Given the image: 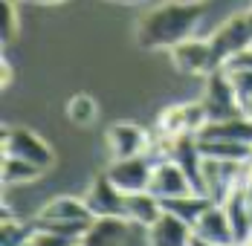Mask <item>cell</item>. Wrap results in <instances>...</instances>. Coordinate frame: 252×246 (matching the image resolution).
I'll list each match as a JSON object with an SVG mask.
<instances>
[{"label": "cell", "instance_id": "25", "mask_svg": "<svg viewBox=\"0 0 252 246\" xmlns=\"http://www.w3.org/2000/svg\"><path fill=\"white\" fill-rule=\"evenodd\" d=\"M0 84H3V87L12 84V64H9V61H3V67H0Z\"/></svg>", "mask_w": 252, "mask_h": 246}, {"label": "cell", "instance_id": "3", "mask_svg": "<svg viewBox=\"0 0 252 246\" xmlns=\"http://www.w3.org/2000/svg\"><path fill=\"white\" fill-rule=\"evenodd\" d=\"M171 61L180 73L189 75H212L215 70H223V61L218 58V52L212 47L209 38H189L183 44L171 49Z\"/></svg>", "mask_w": 252, "mask_h": 246}, {"label": "cell", "instance_id": "31", "mask_svg": "<svg viewBox=\"0 0 252 246\" xmlns=\"http://www.w3.org/2000/svg\"><path fill=\"white\" fill-rule=\"evenodd\" d=\"M116 3H127V6H133V3H142V0H116Z\"/></svg>", "mask_w": 252, "mask_h": 246}, {"label": "cell", "instance_id": "12", "mask_svg": "<svg viewBox=\"0 0 252 246\" xmlns=\"http://www.w3.org/2000/svg\"><path fill=\"white\" fill-rule=\"evenodd\" d=\"M191 235H194V229L171 212H162V217L145 229L148 246H189Z\"/></svg>", "mask_w": 252, "mask_h": 246}, {"label": "cell", "instance_id": "16", "mask_svg": "<svg viewBox=\"0 0 252 246\" xmlns=\"http://www.w3.org/2000/svg\"><path fill=\"white\" fill-rule=\"evenodd\" d=\"M197 139H229V142H250L252 145V116L241 113L223 122H209L197 133Z\"/></svg>", "mask_w": 252, "mask_h": 246}, {"label": "cell", "instance_id": "28", "mask_svg": "<svg viewBox=\"0 0 252 246\" xmlns=\"http://www.w3.org/2000/svg\"><path fill=\"white\" fill-rule=\"evenodd\" d=\"M244 183H247V185H252V159H247V162H244Z\"/></svg>", "mask_w": 252, "mask_h": 246}, {"label": "cell", "instance_id": "36", "mask_svg": "<svg viewBox=\"0 0 252 246\" xmlns=\"http://www.w3.org/2000/svg\"><path fill=\"white\" fill-rule=\"evenodd\" d=\"M73 246H84V244H81V241H78V244H73Z\"/></svg>", "mask_w": 252, "mask_h": 246}, {"label": "cell", "instance_id": "1", "mask_svg": "<svg viewBox=\"0 0 252 246\" xmlns=\"http://www.w3.org/2000/svg\"><path fill=\"white\" fill-rule=\"evenodd\" d=\"M200 3H174L165 0L162 6L142 15L136 26V41L142 49H174L177 44L194 38L200 26Z\"/></svg>", "mask_w": 252, "mask_h": 246}, {"label": "cell", "instance_id": "21", "mask_svg": "<svg viewBox=\"0 0 252 246\" xmlns=\"http://www.w3.org/2000/svg\"><path fill=\"white\" fill-rule=\"evenodd\" d=\"M78 241L67 238V235H58L52 229H44L38 223H32V235H29V246H73Z\"/></svg>", "mask_w": 252, "mask_h": 246}, {"label": "cell", "instance_id": "13", "mask_svg": "<svg viewBox=\"0 0 252 246\" xmlns=\"http://www.w3.org/2000/svg\"><path fill=\"white\" fill-rule=\"evenodd\" d=\"M35 220L44 223H90L93 215L84 203V197H52L50 203L38 212Z\"/></svg>", "mask_w": 252, "mask_h": 246}, {"label": "cell", "instance_id": "15", "mask_svg": "<svg viewBox=\"0 0 252 246\" xmlns=\"http://www.w3.org/2000/svg\"><path fill=\"white\" fill-rule=\"evenodd\" d=\"M162 200L151 191H136V194H125V217L133 226L148 229L151 223H157L162 217Z\"/></svg>", "mask_w": 252, "mask_h": 246}, {"label": "cell", "instance_id": "18", "mask_svg": "<svg viewBox=\"0 0 252 246\" xmlns=\"http://www.w3.org/2000/svg\"><path fill=\"white\" fill-rule=\"evenodd\" d=\"M203 156H215V159H229V162H247L252 159V145L250 142H229V139H197Z\"/></svg>", "mask_w": 252, "mask_h": 246}, {"label": "cell", "instance_id": "11", "mask_svg": "<svg viewBox=\"0 0 252 246\" xmlns=\"http://www.w3.org/2000/svg\"><path fill=\"white\" fill-rule=\"evenodd\" d=\"M107 151L113 159H125L136 154H148V130L130 122H119L107 130Z\"/></svg>", "mask_w": 252, "mask_h": 246}, {"label": "cell", "instance_id": "17", "mask_svg": "<svg viewBox=\"0 0 252 246\" xmlns=\"http://www.w3.org/2000/svg\"><path fill=\"white\" fill-rule=\"evenodd\" d=\"M212 203H215V200H209V197H203V194H197V191H191V194L162 200V209H165V212H171V215H177L180 220H186L191 229H194L197 217H200V215L209 209V206H212Z\"/></svg>", "mask_w": 252, "mask_h": 246}, {"label": "cell", "instance_id": "23", "mask_svg": "<svg viewBox=\"0 0 252 246\" xmlns=\"http://www.w3.org/2000/svg\"><path fill=\"white\" fill-rule=\"evenodd\" d=\"M0 15H3V41H12L18 35V12H15V3L12 0H3L0 3Z\"/></svg>", "mask_w": 252, "mask_h": 246}, {"label": "cell", "instance_id": "32", "mask_svg": "<svg viewBox=\"0 0 252 246\" xmlns=\"http://www.w3.org/2000/svg\"><path fill=\"white\" fill-rule=\"evenodd\" d=\"M174 3H203V0H174Z\"/></svg>", "mask_w": 252, "mask_h": 246}, {"label": "cell", "instance_id": "33", "mask_svg": "<svg viewBox=\"0 0 252 246\" xmlns=\"http://www.w3.org/2000/svg\"><path fill=\"white\" fill-rule=\"evenodd\" d=\"M235 246H252V238L250 241H244V244H235Z\"/></svg>", "mask_w": 252, "mask_h": 246}, {"label": "cell", "instance_id": "29", "mask_svg": "<svg viewBox=\"0 0 252 246\" xmlns=\"http://www.w3.org/2000/svg\"><path fill=\"white\" fill-rule=\"evenodd\" d=\"M26 3H41V6H47V3H58V0H26Z\"/></svg>", "mask_w": 252, "mask_h": 246}, {"label": "cell", "instance_id": "22", "mask_svg": "<svg viewBox=\"0 0 252 246\" xmlns=\"http://www.w3.org/2000/svg\"><path fill=\"white\" fill-rule=\"evenodd\" d=\"M226 73H229V78H232L235 96H238L244 113H247V107H250V101H252V73L250 70H226Z\"/></svg>", "mask_w": 252, "mask_h": 246}, {"label": "cell", "instance_id": "19", "mask_svg": "<svg viewBox=\"0 0 252 246\" xmlns=\"http://www.w3.org/2000/svg\"><path fill=\"white\" fill-rule=\"evenodd\" d=\"M41 168L38 165H32V162H26L21 156H9V154H3V183H29V180H35V177H41Z\"/></svg>", "mask_w": 252, "mask_h": 246}, {"label": "cell", "instance_id": "2", "mask_svg": "<svg viewBox=\"0 0 252 246\" xmlns=\"http://www.w3.org/2000/svg\"><path fill=\"white\" fill-rule=\"evenodd\" d=\"M200 101L206 107V113H209V122H223V119L244 113L226 70H215L212 75H206V90H203Z\"/></svg>", "mask_w": 252, "mask_h": 246}, {"label": "cell", "instance_id": "20", "mask_svg": "<svg viewBox=\"0 0 252 246\" xmlns=\"http://www.w3.org/2000/svg\"><path fill=\"white\" fill-rule=\"evenodd\" d=\"M96 116H99V107H96V101L90 96H73L67 101V119L73 124L87 127V124L96 122Z\"/></svg>", "mask_w": 252, "mask_h": 246}, {"label": "cell", "instance_id": "10", "mask_svg": "<svg viewBox=\"0 0 252 246\" xmlns=\"http://www.w3.org/2000/svg\"><path fill=\"white\" fill-rule=\"evenodd\" d=\"M151 194H157L159 200H171V197H183L191 194V180L186 177V171L177 165L174 159H159L154 165V177H151Z\"/></svg>", "mask_w": 252, "mask_h": 246}, {"label": "cell", "instance_id": "9", "mask_svg": "<svg viewBox=\"0 0 252 246\" xmlns=\"http://www.w3.org/2000/svg\"><path fill=\"white\" fill-rule=\"evenodd\" d=\"M133 235V223L127 217H93L81 235L84 246H125Z\"/></svg>", "mask_w": 252, "mask_h": 246}, {"label": "cell", "instance_id": "37", "mask_svg": "<svg viewBox=\"0 0 252 246\" xmlns=\"http://www.w3.org/2000/svg\"><path fill=\"white\" fill-rule=\"evenodd\" d=\"M12 3H18V0H12Z\"/></svg>", "mask_w": 252, "mask_h": 246}, {"label": "cell", "instance_id": "14", "mask_svg": "<svg viewBox=\"0 0 252 246\" xmlns=\"http://www.w3.org/2000/svg\"><path fill=\"white\" fill-rule=\"evenodd\" d=\"M194 235H200L212 244L220 246H235V235H232V226H229L226 209L220 203H212L206 212H203L197 223H194Z\"/></svg>", "mask_w": 252, "mask_h": 246}, {"label": "cell", "instance_id": "26", "mask_svg": "<svg viewBox=\"0 0 252 246\" xmlns=\"http://www.w3.org/2000/svg\"><path fill=\"white\" fill-rule=\"evenodd\" d=\"M142 232H145L142 226H133V235H130V241H127L125 246H148V241H142V244H139V235H142Z\"/></svg>", "mask_w": 252, "mask_h": 246}, {"label": "cell", "instance_id": "8", "mask_svg": "<svg viewBox=\"0 0 252 246\" xmlns=\"http://www.w3.org/2000/svg\"><path fill=\"white\" fill-rule=\"evenodd\" d=\"M84 203L93 217H125V191H119L107 174H101L90 183Z\"/></svg>", "mask_w": 252, "mask_h": 246}, {"label": "cell", "instance_id": "30", "mask_svg": "<svg viewBox=\"0 0 252 246\" xmlns=\"http://www.w3.org/2000/svg\"><path fill=\"white\" fill-rule=\"evenodd\" d=\"M247 185V183H244ZM247 200H250V206H252V185H247Z\"/></svg>", "mask_w": 252, "mask_h": 246}, {"label": "cell", "instance_id": "34", "mask_svg": "<svg viewBox=\"0 0 252 246\" xmlns=\"http://www.w3.org/2000/svg\"><path fill=\"white\" fill-rule=\"evenodd\" d=\"M247 113H250V116H252V101H250V107H247Z\"/></svg>", "mask_w": 252, "mask_h": 246}, {"label": "cell", "instance_id": "24", "mask_svg": "<svg viewBox=\"0 0 252 246\" xmlns=\"http://www.w3.org/2000/svg\"><path fill=\"white\" fill-rule=\"evenodd\" d=\"M223 70H250L252 73V47H247L244 52H238V55H232Z\"/></svg>", "mask_w": 252, "mask_h": 246}, {"label": "cell", "instance_id": "35", "mask_svg": "<svg viewBox=\"0 0 252 246\" xmlns=\"http://www.w3.org/2000/svg\"><path fill=\"white\" fill-rule=\"evenodd\" d=\"M18 246H29V241H26V244H18Z\"/></svg>", "mask_w": 252, "mask_h": 246}, {"label": "cell", "instance_id": "27", "mask_svg": "<svg viewBox=\"0 0 252 246\" xmlns=\"http://www.w3.org/2000/svg\"><path fill=\"white\" fill-rule=\"evenodd\" d=\"M189 246H220V244H212V241H206V238H200V235H191Z\"/></svg>", "mask_w": 252, "mask_h": 246}, {"label": "cell", "instance_id": "7", "mask_svg": "<svg viewBox=\"0 0 252 246\" xmlns=\"http://www.w3.org/2000/svg\"><path fill=\"white\" fill-rule=\"evenodd\" d=\"M206 124H209V113H206L203 101L171 104L159 116V127L165 133H171V136H197Z\"/></svg>", "mask_w": 252, "mask_h": 246}, {"label": "cell", "instance_id": "6", "mask_svg": "<svg viewBox=\"0 0 252 246\" xmlns=\"http://www.w3.org/2000/svg\"><path fill=\"white\" fill-rule=\"evenodd\" d=\"M3 154L21 156L26 162L38 165L41 171H47L52 165V148L38 133H32L26 127H6L3 130Z\"/></svg>", "mask_w": 252, "mask_h": 246}, {"label": "cell", "instance_id": "5", "mask_svg": "<svg viewBox=\"0 0 252 246\" xmlns=\"http://www.w3.org/2000/svg\"><path fill=\"white\" fill-rule=\"evenodd\" d=\"M209 41H212L218 58L226 67V61L232 55H238L247 47H252V9L250 12H241V15H232L226 24H220L215 29V35Z\"/></svg>", "mask_w": 252, "mask_h": 246}, {"label": "cell", "instance_id": "4", "mask_svg": "<svg viewBox=\"0 0 252 246\" xmlns=\"http://www.w3.org/2000/svg\"><path fill=\"white\" fill-rule=\"evenodd\" d=\"M154 162L148 154H136V156H125V159H113L107 165V177L113 180V185L125 194H136V191H148L154 177Z\"/></svg>", "mask_w": 252, "mask_h": 246}]
</instances>
